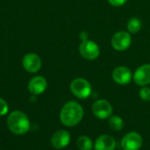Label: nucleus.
Wrapping results in <instances>:
<instances>
[{"instance_id": "1", "label": "nucleus", "mask_w": 150, "mask_h": 150, "mask_svg": "<svg viewBox=\"0 0 150 150\" xmlns=\"http://www.w3.org/2000/svg\"><path fill=\"white\" fill-rule=\"evenodd\" d=\"M84 115L83 106L76 101H69L60 112V120L62 124L68 127L78 125Z\"/></svg>"}, {"instance_id": "2", "label": "nucleus", "mask_w": 150, "mask_h": 150, "mask_svg": "<svg viewBox=\"0 0 150 150\" xmlns=\"http://www.w3.org/2000/svg\"><path fill=\"white\" fill-rule=\"evenodd\" d=\"M7 126L11 133L17 135H22L28 132L30 121L26 114L21 111L12 112L7 119Z\"/></svg>"}, {"instance_id": "3", "label": "nucleus", "mask_w": 150, "mask_h": 150, "mask_svg": "<svg viewBox=\"0 0 150 150\" xmlns=\"http://www.w3.org/2000/svg\"><path fill=\"white\" fill-rule=\"evenodd\" d=\"M70 91L72 94L80 99H86L92 92V87L89 81L84 78H75L70 83Z\"/></svg>"}, {"instance_id": "4", "label": "nucleus", "mask_w": 150, "mask_h": 150, "mask_svg": "<svg viewBox=\"0 0 150 150\" xmlns=\"http://www.w3.org/2000/svg\"><path fill=\"white\" fill-rule=\"evenodd\" d=\"M143 145L142 136L137 132H129L124 135L120 146L123 150H140Z\"/></svg>"}, {"instance_id": "5", "label": "nucleus", "mask_w": 150, "mask_h": 150, "mask_svg": "<svg viewBox=\"0 0 150 150\" xmlns=\"http://www.w3.org/2000/svg\"><path fill=\"white\" fill-rule=\"evenodd\" d=\"M80 54L86 60H95L100 54V48L98 45L90 40H83L79 46Z\"/></svg>"}, {"instance_id": "6", "label": "nucleus", "mask_w": 150, "mask_h": 150, "mask_svg": "<svg viewBox=\"0 0 150 150\" xmlns=\"http://www.w3.org/2000/svg\"><path fill=\"white\" fill-rule=\"evenodd\" d=\"M91 111L93 115L99 120H106L112 114V106L105 99H98L92 105Z\"/></svg>"}, {"instance_id": "7", "label": "nucleus", "mask_w": 150, "mask_h": 150, "mask_svg": "<svg viewBox=\"0 0 150 150\" xmlns=\"http://www.w3.org/2000/svg\"><path fill=\"white\" fill-rule=\"evenodd\" d=\"M132 43V37L129 32L120 31L112 38V46L117 51L127 50Z\"/></svg>"}, {"instance_id": "8", "label": "nucleus", "mask_w": 150, "mask_h": 150, "mask_svg": "<svg viewBox=\"0 0 150 150\" xmlns=\"http://www.w3.org/2000/svg\"><path fill=\"white\" fill-rule=\"evenodd\" d=\"M22 65L25 71L29 73H36L40 69L42 66V62L40 57L37 54L29 53L23 57Z\"/></svg>"}, {"instance_id": "9", "label": "nucleus", "mask_w": 150, "mask_h": 150, "mask_svg": "<svg viewBox=\"0 0 150 150\" xmlns=\"http://www.w3.org/2000/svg\"><path fill=\"white\" fill-rule=\"evenodd\" d=\"M112 76L113 81L120 85L128 84L133 78V75L130 69L125 66H120L115 68L112 71Z\"/></svg>"}, {"instance_id": "10", "label": "nucleus", "mask_w": 150, "mask_h": 150, "mask_svg": "<svg viewBox=\"0 0 150 150\" xmlns=\"http://www.w3.org/2000/svg\"><path fill=\"white\" fill-rule=\"evenodd\" d=\"M134 83L139 86H148L150 84V64L140 66L133 75Z\"/></svg>"}, {"instance_id": "11", "label": "nucleus", "mask_w": 150, "mask_h": 150, "mask_svg": "<svg viewBox=\"0 0 150 150\" xmlns=\"http://www.w3.org/2000/svg\"><path fill=\"white\" fill-rule=\"evenodd\" d=\"M70 142V134L66 130H58L51 137V144L56 149L66 148Z\"/></svg>"}, {"instance_id": "12", "label": "nucleus", "mask_w": 150, "mask_h": 150, "mask_svg": "<svg viewBox=\"0 0 150 150\" xmlns=\"http://www.w3.org/2000/svg\"><path fill=\"white\" fill-rule=\"evenodd\" d=\"M27 87L33 95H40L47 90V82L45 77L41 76H36L29 81Z\"/></svg>"}, {"instance_id": "13", "label": "nucleus", "mask_w": 150, "mask_h": 150, "mask_svg": "<svg viewBox=\"0 0 150 150\" xmlns=\"http://www.w3.org/2000/svg\"><path fill=\"white\" fill-rule=\"evenodd\" d=\"M116 146V140L110 134H102L98 136L94 143L95 150H114Z\"/></svg>"}, {"instance_id": "14", "label": "nucleus", "mask_w": 150, "mask_h": 150, "mask_svg": "<svg viewBox=\"0 0 150 150\" xmlns=\"http://www.w3.org/2000/svg\"><path fill=\"white\" fill-rule=\"evenodd\" d=\"M76 147L79 150H92L94 148L92 140L87 135H82L76 140Z\"/></svg>"}, {"instance_id": "15", "label": "nucleus", "mask_w": 150, "mask_h": 150, "mask_svg": "<svg viewBox=\"0 0 150 150\" xmlns=\"http://www.w3.org/2000/svg\"><path fill=\"white\" fill-rule=\"evenodd\" d=\"M109 127L114 131H120L124 127V120L118 115H112L108 121Z\"/></svg>"}, {"instance_id": "16", "label": "nucleus", "mask_w": 150, "mask_h": 150, "mask_svg": "<svg viewBox=\"0 0 150 150\" xmlns=\"http://www.w3.org/2000/svg\"><path fill=\"white\" fill-rule=\"evenodd\" d=\"M142 26V20L138 18H132L131 19L128 20L127 27L129 33H138Z\"/></svg>"}, {"instance_id": "17", "label": "nucleus", "mask_w": 150, "mask_h": 150, "mask_svg": "<svg viewBox=\"0 0 150 150\" xmlns=\"http://www.w3.org/2000/svg\"><path fill=\"white\" fill-rule=\"evenodd\" d=\"M139 96L142 100L145 102H149L150 101V88L148 86H143L140 91H139Z\"/></svg>"}, {"instance_id": "18", "label": "nucleus", "mask_w": 150, "mask_h": 150, "mask_svg": "<svg viewBox=\"0 0 150 150\" xmlns=\"http://www.w3.org/2000/svg\"><path fill=\"white\" fill-rule=\"evenodd\" d=\"M9 107L6 101L0 98V116H4L8 112Z\"/></svg>"}, {"instance_id": "19", "label": "nucleus", "mask_w": 150, "mask_h": 150, "mask_svg": "<svg viewBox=\"0 0 150 150\" xmlns=\"http://www.w3.org/2000/svg\"><path fill=\"white\" fill-rule=\"evenodd\" d=\"M108 2L111 5L114 7H120L124 5L127 2V0H108Z\"/></svg>"}]
</instances>
